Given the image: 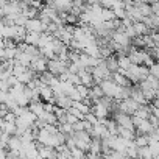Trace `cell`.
Returning <instances> with one entry per match:
<instances>
[{
  "label": "cell",
  "mask_w": 159,
  "mask_h": 159,
  "mask_svg": "<svg viewBox=\"0 0 159 159\" xmlns=\"http://www.w3.org/2000/svg\"><path fill=\"white\" fill-rule=\"evenodd\" d=\"M112 120L119 125V126H123L126 129H131L136 133V126H134V122H133V116L129 114H125V112H116Z\"/></svg>",
  "instance_id": "6da1fadb"
},
{
  "label": "cell",
  "mask_w": 159,
  "mask_h": 159,
  "mask_svg": "<svg viewBox=\"0 0 159 159\" xmlns=\"http://www.w3.org/2000/svg\"><path fill=\"white\" fill-rule=\"evenodd\" d=\"M30 69H31L34 73H39V75H41V73H44V72L48 70V59L44 58V56L41 55V56H38V58L33 59Z\"/></svg>",
  "instance_id": "7a4b0ae2"
},
{
  "label": "cell",
  "mask_w": 159,
  "mask_h": 159,
  "mask_svg": "<svg viewBox=\"0 0 159 159\" xmlns=\"http://www.w3.org/2000/svg\"><path fill=\"white\" fill-rule=\"evenodd\" d=\"M25 28H27V31L28 33H44L45 31V25L42 24V20L38 17V19H30L28 22H27V25H25Z\"/></svg>",
  "instance_id": "3957f363"
},
{
  "label": "cell",
  "mask_w": 159,
  "mask_h": 159,
  "mask_svg": "<svg viewBox=\"0 0 159 159\" xmlns=\"http://www.w3.org/2000/svg\"><path fill=\"white\" fill-rule=\"evenodd\" d=\"M78 76H80V80H81V84L86 86V88H89V89L95 84V80H94V75L91 73V69L81 70V72L78 73Z\"/></svg>",
  "instance_id": "277c9868"
},
{
  "label": "cell",
  "mask_w": 159,
  "mask_h": 159,
  "mask_svg": "<svg viewBox=\"0 0 159 159\" xmlns=\"http://www.w3.org/2000/svg\"><path fill=\"white\" fill-rule=\"evenodd\" d=\"M131 98H133L134 102H137L140 106H145V105H148V102L145 100V97H143V92H142V89H140V86H139V84H134V86L131 88Z\"/></svg>",
  "instance_id": "5b68a950"
},
{
  "label": "cell",
  "mask_w": 159,
  "mask_h": 159,
  "mask_svg": "<svg viewBox=\"0 0 159 159\" xmlns=\"http://www.w3.org/2000/svg\"><path fill=\"white\" fill-rule=\"evenodd\" d=\"M103 97H105V92H103V89L100 88V84H94V86L89 89V100H92L94 105L100 103V100H102Z\"/></svg>",
  "instance_id": "8992f818"
},
{
  "label": "cell",
  "mask_w": 159,
  "mask_h": 159,
  "mask_svg": "<svg viewBox=\"0 0 159 159\" xmlns=\"http://www.w3.org/2000/svg\"><path fill=\"white\" fill-rule=\"evenodd\" d=\"M55 103H56V106L58 108H61V109H66V111H69L70 108H73V102H72V98L70 97H67V95H56L55 97Z\"/></svg>",
  "instance_id": "52a82bcc"
},
{
  "label": "cell",
  "mask_w": 159,
  "mask_h": 159,
  "mask_svg": "<svg viewBox=\"0 0 159 159\" xmlns=\"http://www.w3.org/2000/svg\"><path fill=\"white\" fill-rule=\"evenodd\" d=\"M109 112H111V111H109L106 106H103L102 103H97V105L92 106V114H94L98 120H106L108 116H109Z\"/></svg>",
  "instance_id": "ba28073f"
},
{
  "label": "cell",
  "mask_w": 159,
  "mask_h": 159,
  "mask_svg": "<svg viewBox=\"0 0 159 159\" xmlns=\"http://www.w3.org/2000/svg\"><path fill=\"white\" fill-rule=\"evenodd\" d=\"M112 81H114L116 84H119L120 88H133V86H134L125 75H122V73H119V72H117V73H112Z\"/></svg>",
  "instance_id": "9c48e42d"
},
{
  "label": "cell",
  "mask_w": 159,
  "mask_h": 159,
  "mask_svg": "<svg viewBox=\"0 0 159 159\" xmlns=\"http://www.w3.org/2000/svg\"><path fill=\"white\" fill-rule=\"evenodd\" d=\"M89 153L97 154V156H102V153H103V143H102V139H98V137H92V142H91V145H89Z\"/></svg>",
  "instance_id": "30bf717a"
},
{
  "label": "cell",
  "mask_w": 159,
  "mask_h": 159,
  "mask_svg": "<svg viewBox=\"0 0 159 159\" xmlns=\"http://www.w3.org/2000/svg\"><path fill=\"white\" fill-rule=\"evenodd\" d=\"M136 8L139 10V13L142 14V17H150V16H153L151 5H148V3H143V2H136Z\"/></svg>",
  "instance_id": "8fae6325"
},
{
  "label": "cell",
  "mask_w": 159,
  "mask_h": 159,
  "mask_svg": "<svg viewBox=\"0 0 159 159\" xmlns=\"http://www.w3.org/2000/svg\"><path fill=\"white\" fill-rule=\"evenodd\" d=\"M134 116H136L137 119H142V120H150V117H151V106H148V105L140 106Z\"/></svg>",
  "instance_id": "7c38bea8"
},
{
  "label": "cell",
  "mask_w": 159,
  "mask_h": 159,
  "mask_svg": "<svg viewBox=\"0 0 159 159\" xmlns=\"http://www.w3.org/2000/svg\"><path fill=\"white\" fill-rule=\"evenodd\" d=\"M134 142H136L137 148L150 147V143H151V137H150V134H139V136H136Z\"/></svg>",
  "instance_id": "4fadbf2b"
},
{
  "label": "cell",
  "mask_w": 159,
  "mask_h": 159,
  "mask_svg": "<svg viewBox=\"0 0 159 159\" xmlns=\"http://www.w3.org/2000/svg\"><path fill=\"white\" fill-rule=\"evenodd\" d=\"M117 61H119V72H125V70H128L133 64H131V61H129V58H128V55H119L117 56Z\"/></svg>",
  "instance_id": "5bb4252c"
},
{
  "label": "cell",
  "mask_w": 159,
  "mask_h": 159,
  "mask_svg": "<svg viewBox=\"0 0 159 159\" xmlns=\"http://www.w3.org/2000/svg\"><path fill=\"white\" fill-rule=\"evenodd\" d=\"M41 38H42V34H41V33H28V34H27V38H25V42H27L28 45L39 47Z\"/></svg>",
  "instance_id": "9a60e30c"
},
{
  "label": "cell",
  "mask_w": 159,
  "mask_h": 159,
  "mask_svg": "<svg viewBox=\"0 0 159 159\" xmlns=\"http://www.w3.org/2000/svg\"><path fill=\"white\" fill-rule=\"evenodd\" d=\"M16 59H17V62H19V64H22V66H25V67H30L34 58H33V56H30V55H27V53H24V52H19Z\"/></svg>",
  "instance_id": "2e32d148"
},
{
  "label": "cell",
  "mask_w": 159,
  "mask_h": 159,
  "mask_svg": "<svg viewBox=\"0 0 159 159\" xmlns=\"http://www.w3.org/2000/svg\"><path fill=\"white\" fill-rule=\"evenodd\" d=\"M105 62H106V67L109 69V72L111 73H117L120 69H119V61H117V56H111V58H108V59H105Z\"/></svg>",
  "instance_id": "e0dca14e"
},
{
  "label": "cell",
  "mask_w": 159,
  "mask_h": 159,
  "mask_svg": "<svg viewBox=\"0 0 159 159\" xmlns=\"http://www.w3.org/2000/svg\"><path fill=\"white\" fill-rule=\"evenodd\" d=\"M137 159H154L151 148H150V147H143V148H139V153H137Z\"/></svg>",
  "instance_id": "ac0fdd59"
},
{
  "label": "cell",
  "mask_w": 159,
  "mask_h": 159,
  "mask_svg": "<svg viewBox=\"0 0 159 159\" xmlns=\"http://www.w3.org/2000/svg\"><path fill=\"white\" fill-rule=\"evenodd\" d=\"M55 78H56V76H55L53 73H50L48 70L39 75V80H41V81H42V83H44L45 86H50V84H52V83L55 81Z\"/></svg>",
  "instance_id": "d6986e66"
},
{
  "label": "cell",
  "mask_w": 159,
  "mask_h": 159,
  "mask_svg": "<svg viewBox=\"0 0 159 159\" xmlns=\"http://www.w3.org/2000/svg\"><path fill=\"white\" fill-rule=\"evenodd\" d=\"M114 19H116L114 11L103 8V11H102V20H103V22H111V20H114Z\"/></svg>",
  "instance_id": "ffe728a7"
},
{
  "label": "cell",
  "mask_w": 159,
  "mask_h": 159,
  "mask_svg": "<svg viewBox=\"0 0 159 159\" xmlns=\"http://www.w3.org/2000/svg\"><path fill=\"white\" fill-rule=\"evenodd\" d=\"M76 91L80 92V95L83 97V100H84V98H89V88L80 84V86H76Z\"/></svg>",
  "instance_id": "44dd1931"
},
{
  "label": "cell",
  "mask_w": 159,
  "mask_h": 159,
  "mask_svg": "<svg viewBox=\"0 0 159 159\" xmlns=\"http://www.w3.org/2000/svg\"><path fill=\"white\" fill-rule=\"evenodd\" d=\"M150 75L159 80V61H157V62H154V64L150 67Z\"/></svg>",
  "instance_id": "7402d4cb"
},
{
  "label": "cell",
  "mask_w": 159,
  "mask_h": 159,
  "mask_svg": "<svg viewBox=\"0 0 159 159\" xmlns=\"http://www.w3.org/2000/svg\"><path fill=\"white\" fill-rule=\"evenodd\" d=\"M84 120H88V122H89V123H91V125H97V123H98V122H100V120H98V119H97V117H95V116H94V114H92V112H91V114H88V116H86V119H84Z\"/></svg>",
  "instance_id": "603a6c76"
},
{
  "label": "cell",
  "mask_w": 159,
  "mask_h": 159,
  "mask_svg": "<svg viewBox=\"0 0 159 159\" xmlns=\"http://www.w3.org/2000/svg\"><path fill=\"white\" fill-rule=\"evenodd\" d=\"M0 89H2V92H10V86L7 81H0Z\"/></svg>",
  "instance_id": "cb8c5ba5"
}]
</instances>
